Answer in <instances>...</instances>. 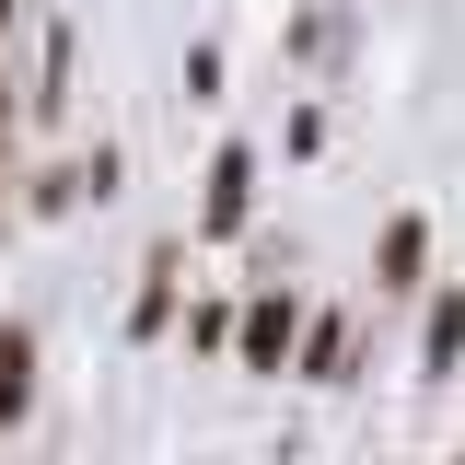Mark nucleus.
<instances>
[{
    "instance_id": "nucleus-1",
    "label": "nucleus",
    "mask_w": 465,
    "mask_h": 465,
    "mask_svg": "<svg viewBox=\"0 0 465 465\" xmlns=\"http://www.w3.org/2000/svg\"><path fill=\"white\" fill-rule=\"evenodd\" d=\"M232 361H244V372H291V361H302V302H291V291H256L244 326H232Z\"/></svg>"
},
{
    "instance_id": "nucleus-2",
    "label": "nucleus",
    "mask_w": 465,
    "mask_h": 465,
    "mask_svg": "<svg viewBox=\"0 0 465 465\" xmlns=\"http://www.w3.org/2000/svg\"><path fill=\"white\" fill-rule=\"evenodd\" d=\"M244 210H256V152L232 140V152H210V198H198V232L222 244V232H244Z\"/></svg>"
},
{
    "instance_id": "nucleus-3",
    "label": "nucleus",
    "mask_w": 465,
    "mask_h": 465,
    "mask_svg": "<svg viewBox=\"0 0 465 465\" xmlns=\"http://www.w3.org/2000/svg\"><path fill=\"white\" fill-rule=\"evenodd\" d=\"M419 268H430V222H419V210H396V222H384V244H372V291H419Z\"/></svg>"
},
{
    "instance_id": "nucleus-4",
    "label": "nucleus",
    "mask_w": 465,
    "mask_h": 465,
    "mask_svg": "<svg viewBox=\"0 0 465 465\" xmlns=\"http://www.w3.org/2000/svg\"><path fill=\"white\" fill-rule=\"evenodd\" d=\"M174 268H186L174 244H152V256H140V291H128V338H163V326H174Z\"/></svg>"
},
{
    "instance_id": "nucleus-5",
    "label": "nucleus",
    "mask_w": 465,
    "mask_h": 465,
    "mask_svg": "<svg viewBox=\"0 0 465 465\" xmlns=\"http://www.w3.org/2000/svg\"><path fill=\"white\" fill-rule=\"evenodd\" d=\"M465 361V280L430 291V326H419V372H454Z\"/></svg>"
},
{
    "instance_id": "nucleus-6",
    "label": "nucleus",
    "mask_w": 465,
    "mask_h": 465,
    "mask_svg": "<svg viewBox=\"0 0 465 465\" xmlns=\"http://www.w3.org/2000/svg\"><path fill=\"white\" fill-rule=\"evenodd\" d=\"M35 407V326H0V430H24Z\"/></svg>"
},
{
    "instance_id": "nucleus-7",
    "label": "nucleus",
    "mask_w": 465,
    "mask_h": 465,
    "mask_svg": "<svg viewBox=\"0 0 465 465\" xmlns=\"http://www.w3.org/2000/svg\"><path fill=\"white\" fill-rule=\"evenodd\" d=\"M302 372L314 384H349V314H314L302 326Z\"/></svg>"
},
{
    "instance_id": "nucleus-8",
    "label": "nucleus",
    "mask_w": 465,
    "mask_h": 465,
    "mask_svg": "<svg viewBox=\"0 0 465 465\" xmlns=\"http://www.w3.org/2000/svg\"><path fill=\"white\" fill-rule=\"evenodd\" d=\"M70 186H82V198H116V140H94V152L70 163Z\"/></svg>"
},
{
    "instance_id": "nucleus-9",
    "label": "nucleus",
    "mask_w": 465,
    "mask_h": 465,
    "mask_svg": "<svg viewBox=\"0 0 465 465\" xmlns=\"http://www.w3.org/2000/svg\"><path fill=\"white\" fill-rule=\"evenodd\" d=\"M0 152H12V94H0Z\"/></svg>"
},
{
    "instance_id": "nucleus-10",
    "label": "nucleus",
    "mask_w": 465,
    "mask_h": 465,
    "mask_svg": "<svg viewBox=\"0 0 465 465\" xmlns=\"http://www.w3.org/2000/svg\"><path fill=\"white\" fill-rule=\"evenodd\" d=\"M0 24H12V0H0Z\"/></svg>"
}]
</instances>
